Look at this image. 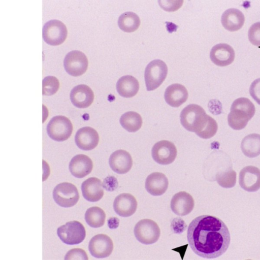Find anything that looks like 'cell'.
<instances>
[{"label":"cell","instance_id":"6da1fadb","mask_svg":"<svg viewBox=\"0 0 260 260\" xmlns=\"http://www.w3.org/2000/svg\"><path fill=\"white\" fill-rule=\"evenodd\" d=\"M187 237L192 250L205 258L221 256L230 243V234L225 224L219 218L203 215L190 223Z\"/></svg>","mask_w":260,"mask_h":260},{"label":"cell","instance_id":"7a4b0ae2","mask_svg":"<svg viewBox=\"0 0 260 260\" xmlns=\"http://www.w3.org/2000/svg\"><path fill=\"white\" fill-rule=\"evenodd\" d=\"M255 108L248 99L240 98L235 100L228 116L229 126L235 130L244 128L254 116Z\"/></svg>","mask_w":260,"mask_h":260},{"label":"cell","instance_id":"3957f363","mask_svg":"<svg viewBox=\"0 0 260 260\" xmlns=\"http://www.w3.org/2000/svg\"><path fill=\"white\" fill-rule=\"evenodd\" d=\"M209 116L199 105L190 104L181 111L180 122L186 130L198 135L207 124Z\"/></svg>","mask_w":260,"mask_h":260},{"label":"cell","instance_id":"277c9868","mask_svg":"<svg viewBox=\"0 0 260 260\" xmlns=\"http://www.w3.org/2000/svg\"><path fill=\"white\" fill-rule=\"evenodd\" d=\"M167 74V66L162 60L155 59L150 62L144 73L147 90L151 91L158 88L165 80Z\"/></svg>","mask_w":260,"mask_h":260},{"label":"cell","instance_id":"5b68a950","mask_svg":"<svg viewBox=\"0 0 260 260\" xmlns=\"http://www.w3.org/2000/svg\"><path fill=\"white\" fill-rule=\"evenodd\" d=\"M57 234L64 243L75 245L81 243L84 240L86 231L81 222L73 220L60 226L57 229Z\"/></svg>","mask_w":260,"mask_h":260},{"label":"cell","instance_id":"8992f818","mask_svg":"<svg viewBox=\"0 0 260 260\" xmlns=\"http://www.w3.org/2000/svg\"><path fill=\"white\" fill-rule=\"evenodd\" d=\"M73 129L70 120L62 115L53 117L47 126V132L49 137L58 142L68 140L71 136Z\"/></svg>","mask_w":260,"mask_h":260},{"label":"cell","instance_id":"52a82bcc","mask_svg":"<svg viewBox=\"0 0 260 260\" xmlns=\"http://www.w3.org/2000/svg\"><path fill=\"white\" fill-rule=\"evenodd\" d=\"M134 232L137 240L146 245L155 243L160 235V230L158 224L149 219L139 221L135 226Z\"/></svg>","mask_w":260,"mask_h":260},{"label":"cell","instance_id":"ba28073f","mask_svg":"<svg viewBox=\"0 0 260 260\" xmlns=\"http://www.w3.org/2000/svg\"><path fill=\"white\" fill-rule=\"evenodd\" d=\"M53 198L57 205L65 208L76 205L79 199V193L74 184L62 182L57 184L53 190Z\"/></svg>","mask_w":260,"mask_h":260},{"label":"cell","instance_id":"9c48e42d","mask_svg":"<svg viewBox=\"0 0 260 260\" xmlns=\"http://www.w3.org/2000/svg\"><path fill=\"white\" fill-rule=\"evenodd\" d=\"M43 38L51 46H57L63 43L68 36V30L61 21L54 19L47 22L43 27Z\"/></svg>","mask_w":260,"mask_h":260},{"label":"cell","instance_id":"30bf717a","mask_svg":"<svg viewBox=\"0 0 260 260\" xmlns=\"http://www.w3.org/2000/svg\"><path fill=\"white\" fill-rule=\"evenodd\" d=\"M63 66L66 71L69 75L78 77L87 71L88 61L84 53L79 50H73L66 54Z\"/></svg>","mask_w":260,"mask_h":260},{"label":"cell","instance_id":"8fae6325","mask_svg":"<svg viewBox=\"0 0 260 260\" xmlns=\"http://www.w3.org/2000/svg\"><path fill=\"white\" fill-rule=\"evenodd\" d=\"M151 154L153 159L157 163L166 165L174 161L177 151L173 143L167 140H161L153 145Z\"/></svg>","mask_w":260,"mask_h":260},{"label":"cell","instance_id":"7c38bea8","mask_svg":"<svg viewBox=\"0 0 260 260\" xmlns=\"http://www.w3.org/2000/svg\"><path fill=\"white\" fill-rule=\"evenodd\" d=\"M88 249L90 254L96 258L109 256L113 250V243L108 235L100 234L94 236L90 240Z\"/></svg>","mask_w":260,"mask_h":260},{"label":"cell","instance_id":"4fadbf2b","mask_svg":"<svg viewBox=\"0 0 260 260\" xmlns=\"http://www.w3.org/2000/svg\"><path fill=\"white\" fill-rule=\"evenodd\" d=\"M239 184L249 192L256 191L260 188V170L256 167L248 166L240 172Z\"/></svg>","mask_w":260,"mask_h":260},{"label":"cell","instance_id":"5bb4252c","mask_svg":"<svg viewBox=\"0 0 260 260\" xmlns=\"http://www.w3.org/2000/svg\"><path fill=\"white\" fill-rule=\"evenodd\" d=\"M211 61L216 66L225 67L234 60L235 52L232 46L225 43H219L214 46L210 53Z\"/></svg>","mask_w":260,"mask_h":260},{"label":"cell","instance_id":"9a60e30c","mask_svg":"<svg viewBox=\"0 0 260 260\" xmlns=\"http://www.w3.org/2000/svg\"><path fill=\"white\" fill-rule=\"evenodd\" d=\"M99 140V136L96 131L89 126L79 129L75 137V143L78 148L86 151L95 148L98 145Z\"/></svg>","mask_w":260,"mask_h":260},{"label":"cell","instance_id":"2e32d148","mask_svg":"<svg viewBox=\"0 0 260 260\" xmlns=\"http://www.w3.org/2000/svg\"><path fill=\"white\" fill-rule=\"evenodd\" d=\"M137 208V201L132 194L122 193L117 196L113 203L115 212L122 217H129L134 214Z\"/></svg>","mask_w":260,"mask_h":260},{"label":"cell","instance_id":"e0dca14e","mask_svg":"<svg viewBox=\"0 0 260 260\" xmlns=\"http://www.w3.org/2000/svg\"><path fill=\"white\" fill-rule=\"evenodd\" d=\"M194 205L192 197L185 191H180L176 193L171 201L172 211L179 216H185L190 213Z\"/></svg>","mask_w":260,"mask_h":260},{"label":"cell","instance_id":"ac0fdd59","mask_svg":"<svg viewBox=\"0 0 260 260\" xmlns=\"http://www.w3.org/2000/svg\"><path fill=\"white\" fill-rule=\"evenodd\" d=\"M94 93L87 85L80 84L74 87L70 93V100L74 106L78 108H86L91 105Z\"/></svg>","mask_w":260,"mask_h":260},{"label":"cell","instance_id":"d6986e66","mask_svg":"<svg viewBox=\"0 0 260 260\" xmlns=\"http://www.w3.org/2000/svg\"><path fill=\"white\" fill-rule=\"evenodd\" d=\"M109 163L111 169L115 172L123 174L127 173L133 166L131 154L125 150L120 149L111 154Z\"/></svg>","mask_w":260,"mask_h":260},{"label":"cell","instance_id":"ffe728a7","mask_svg":"<svg viewBox=\"0 0 260 260\" xmlns=\"http://www.w3.org/2000/svg\"><path fill=\"white\" fill-rule=\"evenodd\" d=\"M69 170L74 176L82 178L90 174L93 168V162L90 157L85 154H78L71 160Z\"/></svg>","mask_w":260,"mask_h":260},{"label":"cell","instance_id":"44dd1931","mask_svg":"<svg viewBox=\"0 0 260 260\" xmlns=\"http://www.w3.org/2000/svg\"><path fill=\"white\" fill-rule=\"evenodd\" d=\"M81 190L83 197L88 201L95 202L100 200L104 196L103 183L96 177H90L83 182Z\"/></svg>","mask_w":260,"mask_h":260},{"label":"cell","instance_id":"7402d4cb","mask_svg":"<svg viewBox=\"0 0 260 260\" xmlns=\"http://www.w3.org/2000/svg\"><path fill=\"white\" fill-rule=\"evenodd\" d=\"M168 179L160 172H153L148 176L145 181V188L151 195L158 196L163 194L167 190Z\"/></svg>","mask_w":260,"mask_h":260},{"label":"cell","instance_id":"603a6c76","mask_svg":"<svg viewBox=\"0 0 260 260\" xmlns=\"http://www.w3.org/2000/svg\"><path fill=\"white\" fill-rule=\"evenodd\" d=\"M221 22L225 29L230 31H236L240 29L243 26L245 16L239 10L230 8L222 13Z\"/></svg>","mask_w":260,"mask_h":260},{"label":"cell","instance_id":"cb8c5ba5","mask_svg":"<svg viewBox=\"0 0 260 260\" xmlns=\"http://www.w3.org/2000/svg\"><path fill=\"white\" fill-rule=\"evenodd\" d=\"M188 93L186 88L178 83L173 84L166 89L164 94L166 103L173 107H178L187 100Z\"/></svg>","mask_w":260,"mask_h":260},{"label":"cell","instance_id":"d4e9b609","mask_svg":"<svg viewBox=\"0 0 260 260\" xmlns=\"http://www.w3.org/2000/svg\"><path fill=\"white\" fill-rule=\"evenodd\" d=\"M116 87L120 95L126 98H132L138 93L139 83L134 77L125 75L118 79Z\"/></svg>","mask_w":260,"mask_h":260},{"label":"cell","instance_id":"484cf974","mask_svg":"<svg viewBox=\"0 0 260 260\" xmlns=\"http://www.w3.org/2000/svg\"><path fill=\"white\" fill-rule=\"evenodd\" d=\"M241 148L244 154L250 158L260 154V135L251 134L245 137L241 142Z\"/></svg>","mask_w":260,"mask_h":260},{"label":"cell","instance_id":"4316f807","mask_svg":"<svg viewBox=\"0 0 260 260\" xmlns=\"http://www.w3.org/2000/svg\"><path fill=\"white\" fill-rule=\"evenodd\" d=\"M140 19L136 13L126 12L121 14L118 20L119 27L123 31L132 32L136 31L140 25Z\"/></svg>","mask_w":260,"mask_h":260},{"label":"cell","instance_id":"83f0119b","mask_svg":"<svg viewBox=\"0 0 260 260\" xmlns=\"http://www.w3.org/2000/svg\"><path fill=\"white\" fill-rule=\"evenodd\" d=\"M121 126L129 132H136L142 126L141 115L134 111H128L122 114L120 118Z\"/></svg>","mask_w":260,"mask_h":260},{"label":"cell","instance_id":"f1b7e54d","mask_svg":"<svg viewBox=\"0 0 260 260\" xmlns=\"http://www.w3.org/2000/svg\"><path fill=\"white\" fill-rule=\"evenodd\" d=\"M106 214L101 208L94 206L87 209L85 214V220L91 227L98 228L103 226L105 222Z\"/></svg>","mask_w":260,"mask_h":260},{"label":"cell","instance_id":"f546056e","mask_svg":"<svg viewBox=\"0 0 260 260\" xmlns=\"http://www.w3.org/2000/svg\"><path fill=\"white\" fill-rule=\"evenodd\" d=\"M218 184L224 188H231L236 182V173L232 169L218 173L216 175Z\"/></svg>","mask_w":260,"mask_h":260},{"label":"cell","instance_id":"4dcf8cb0","mask_svg":"<svg viewBox=\"0 0 260 260\" xmlns=\"http://www.w3.org/2000/svg\"><path fill=\"white\" fill-rule=\"evenodd\" d=\"M59 81L54 76H48L45 77L42 82L43 95L50 96L55 94L59 89Z\"/></svg>","mask_w":260,"mask_h":260},{"label":"cell","instance_id":"1f68e13d","mask_svg":"<svg viewBox=\"0 0 260 260\" xmlns=\"http://www.w3.org/2000/svg\"><path fill=\"white\" fill-rule=\"evenodd\" d=\"M248 39L254 46H260V22H257L251 25L248 32Z\"/></svg>","mask_w":260,"mask_h":260},{"label":"cell","instance_id":"d6a6232c","mask_svg":"<svg viewBox=\"0 0 260 260\" xmlns=\"http://www.w3.org/2000/svg\"><path fill=\"white\" fill-rule=\"evenodd\" d=\"M88 259L86 252L81 248L70 250L66 254L64 259Z\"/></svg>","mask_w":260,"mask_h":260},{"label":"cell","instance_id":"836d02e7","mask_svg":"<svg viewBox=\"0 0 260 260\" xmlns=\"http://www.w3.org/2000/svg\"><path fill=\"white\" fill-rule=\"evenodd\" d=\"M159 6L167 11H174L178 10L183 3V1H159Z\"/></svg>","mask_w":260,"mask_h":260},{"label":"cell","instance_id":"e575fe53","mask_svg":"<svg viewBox=\"0 0 260 260\" xmlns=\"http://www.w3.org/2000/svg\"><path fill=\"white\" fill-rule=\"evenodd\" d=\"M249 93L253 100L260 105V78L252 82L249 88Z\"/></svg>","mask_w":260,"mask_h":260},{"label":"cell","instance_id":"d590c367","mask_svg":"<svg viewBox=\"0 0 260 260\" xmlns=\"http://www.w3.org/2000/svg\"><path fill=\"white\" fill-rule=\"evenodd\" d=\"M258 47L260 48V46H259Z\"/></svg>","mask_w":260,"mask_h":260}]
</instances>
